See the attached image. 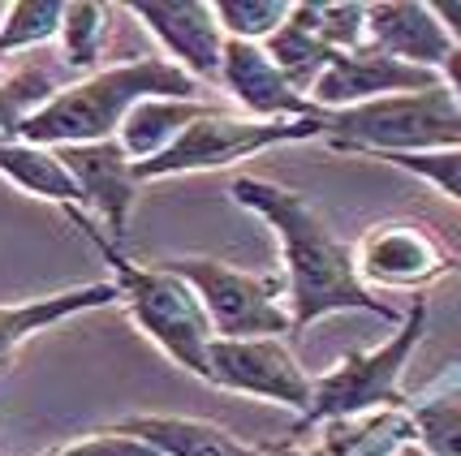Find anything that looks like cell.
<instances>
[{"label": "cell", "instance_id": "cell-1", "mask_svg": "<svg viewBox=\"0 0 461 456\" xmlns=\"http://www.w3.org/2000/svg\"><path fill=\"white\" fill-rule=\"evenodd\" d=\"M233 199L246 202L250 211L272 219V228L285 241V272H289V306H294V332L332 315V310H371L380 318H393V310L375 301L358 280L354 255L332 237V228L323 224L306 202L272 181L238 177L233 181Z\"/></svg>", "mask_w": 461, "mask_h": 456}, {"label": "cell", "instance_id": "cell-2", "mask_svg": "<svg viewBox=\"0 0 461 456\" xmlns=\"http://www.w3.org/2000/svg\"><path fill=\"white\" fill-rule=\"evenodd\" d=\"M142 100H194V78L181 65H168L160 57L113 65V69H100L86 82L69 86V91H57L43 108H35L22 121L18 139L35 142V147L108 142V134L121 130L125 112Z\"/></svg>", "mask_w": 461, "mask_h": 456}, {"label": "cell", "instance_id": "cell-3", "mask_svg": "<svg viewBox=\"0 0 461 456\" xmlns=\"http://www.w3.org/2000/svg\"><path fill=\"white\" fill-rule=\"evenodd\" d=\"M332 147H380L388 156H427V151H457L461 147V103L453 91L436 82L427 91L384 95V100L341 108L323 117Z\"/></svg>", "mask_w": 461, "mask_h": 456}, {"label": "cell", "instance_id": "cell-4", "mask_svg": "<svg viewBox=\"0 0 461 456\" xmlns=\"http://www.w3.org/2000/svg\"><path fill=\"white\" fill-rule=\"evenodd\" d=\"M86 233H91V228H86ZM91 237H95V233H91ZM95 246L113 258V267H117V298H125L134 323H139L142 332L156 340L177 366H185L190 375L207 379L212 318L203 310L199 293L181 276H173L168 267H164V272H147V267L125 263L113 246H104V237H95Z\"/></svg>", "mask_w": 461, "mask_h": 456}, {"label": "cell", "instance_id": "cell-5", "mask_svg": "<svg viewBox=\"0 0 461 456\" xmlns=\"http://www.w3.org/2000/svg\"><path fill=\"white\" fill-rule=\"evenodd\" d=\"M168 272L199 293L203 310L212 318V332H221V340H259L272 332H294L289 315L276 306L272 276H246L221 258H177L168 263Z\"/></svg>", "mask_w": 461, "mask_h": 456}, {"label": "cell", "instance_id": "cell-6", "mask_svg": "<svg viewBox=\"0 0 461 456\" xmlns=\"http://www.w3.org/2000/svg\"><path fill=\"white\" fill-rule=\"evenodd\" d=\"M323 134V117L306 121H233V117H212L203 112L194 125L181 130V139L160 151L147 164H134L139 177H164V173H199V168H221L229 159L259 156L272 142H294V139H315Z\"/></svg>", "mask_w": 461, "mask_h": 456}, {"label": "cell", "instance_id": "cell-7", "mask_svg": "<svg viewBox=\"0 0 461 456\" xmlns=\"http://www.w3.org/2000/svg\"><path fill=\"white\" fill-rule=\"evenodd\" d=\"M422 323H427V306L414 301V310L405 318V327L397 332V340H388L384 349L371 353L345 357L332 375H323L311 388V409L306 422H320V417H354L371 405L384 400H397V375H402L410 349L422 340Z\"/></svg>", "mask_w": 461, "mask_h": 456}, {"label": "cell", "instance_id": "cell-8", "mask_svg": "<svg viewBox=\"0 0 461 456\" xmlns=\"http://www.w3.org/2000/svg\"><path fill=\"white\" fill-rule=\"evenodd\" d=\"M207 379L221 388H233V392L294 405L302 414L311 409V379L298 371V362L289 357L281 340H212L207 344Z\"/></svg>", "mask_w": 461, "mask_h": 456}, {"label": "cell", "instance_id": "cell-9", "mask_svg": "<svg viewBox=\"0 0 461 456\" xmlns=\"http://www.w3.org/2000/svg\"><path fill=\"white\" fill-rule=\"evenodd\" d=\"M440 74L431 69H419V65H405V60L388 57L380 48H354V52H337L328 60L315 86H311V103L320 108H358V103L384 100L393 91H427L436 86Z\"/></svg>", "mask_w": 461, "mask_h": 456}, {"label": "cell", "instance_id": "cell-10", "mask_svg": "<svg viewBox=\"0 0 461 456\" xmlns=\"http://www.w3.org/2000/svg\"><path fill=\"white\" fill-rule=\"evenodd\" d=\"M134 18L147 22V31L185 65V74L194 78H212L221 74V22L212 13V4H194V0H177V4H134Z\"/></svg>", "mask_w": 461, "mask_h": 456}, {"label": "cell", "instance_id": "cell-11", "mask_svg": "<svg viewBox=\"0 0 461 456\" xmlns=\"http://www.w3.org/2000/svg\"><path fill=\"white\" fill-rule=\"evenodd\" d=\"M65 168L74 173L82 199L95 202V211L108 219L113 233H125V211L139 194V173L134 159L121 151V142H86V147H65L60 151Z\"/></svg>", "mask_w": 461, "mask_h": 456}, {"label": "cell", "instance_id": "cell-12", "mask_svg": "<svg viewBox=\"0 0 461 456\" xmlns=\"http://www.w3.org/2000/svg\"><path fill=\"white\" fill-rule=\"evenodd\" d=\"M221 69H224L229 91H233L250 112H259V117H289V112H294L298 121L320 117V112H315V103L306 100V95H298V91L289 86V78L272 65V57L259 52L255 43L224 40Z\"/></svg>", "mask_w": 461, "mask_h": 456}, {"label": "cell", "instance_id": "cell-13", "mask_svg": "<svg viewBox=\"0 0 461 456\" xmlns=\"http://www.w3.org/2000/svg\"><path fill=\"white\" fill-rule=\"evenodd\" d=\"M354 267L366 272L371 280H384V284H419V280L440 276L453 263L440 255V246L419 224H375L362 237Z\"/></svg>", "mask_w": 461, "mask_h": 456}, {"label": "cell", "instance_id": "cell-14", "mask_svg": "<svg viewBox=\"0 0 461 456\" xmlns=\"http://www.w3.org/2000/svg\"><path fill=\"white\" fill-rule=\"evenodd\" d=\"M366 31H371L380 52L405 60V65L431 69V74L453 52V40L444 35L431 4H371L366 9Z\"/></svg>", "mask_w": 461, "mask_h": 456}, {"label": "cell", "instance_id": "cell-15", "mask_svg": "<svg viewBox=\"0 0 461 456\" xmlns=\"http://www.w3.org/2000/svg\"><path fill=\"white\" fill-rule=\"evenodd\" d=\"M117 431L168 456H259L255 448L238 443L229 431L212 426V422H194V417H125Z\"/></svg>", "mask_w": 461, "mask_h": 456}, {"label": "cell", "instance_id": "cell-16", "mask_svg": "<svg viewBox=\"0 0 461 456\" xmlns=\"http://www.w3.org/2000/svg\"><path fill=\"white\" fill-rule=\"evenodd\" d=\"M207 108L194 100H142L134 103L125 121H121V151L134 159V164H147L160 151H168L173 142L181 139L185 125H194Z\"/></svg>", "mask_w": 461, "mask_h": 456}, {"label": "cell", "instance_id": "cell-17", "mask_svg": "<svg viewBox=\"0 0 461 456\" xmlns=\"http://www.w3.org/2000/svg\"><path fill=\"white\" fill-rule=\"evenodd\" d=\"M0 173L22 185L26 194H40L52 202H82V190L65 159L35 142H0Z\"/></svg>", "mask_w": 461, "mask_h": 456}, {"label": "cell", "instance_id": "cell-18", "mask_svg": "<svg viewBox=\"0 0 461 456\" xmlns=\"http://www.w3.org/2000/svg\"><path fill=\"white\" fill-rule=\"evenodd\" d=\"M117 298V284H91V289H74V293H57V298L31 301V306H5L0 310V357L18 349L26 336H35L40 327H52L57 318L91 310V306H108Z\"/></svg>", "mask_w": 461, "mask_h": 456}, {"label": "cell", "instance_id": "cell-19", "mask_svg": "<svg viewBox=\"0 0 461 456\" xmlns=\"http://www.w3.org/2000/svg\"><path fill=\"white\" fill-rule=\"evenodd\" d=\"M272 57H276L272 65L289 78L294 91H311L315 78L328 69V60L337 57V52H332V48H323L315 35H306L298 22H285L281 31L272 35Z\"/></svg>", "mask_w": 461, "mask_h": 456}, {"label": "cell", "instance_id": "cell-20", "mask_svg": "<svg viewBox=\"0 0 461 456\" xmlns=\"http://www.w3.org/2000/svg\"><path fill=\"white\" fill-rule=\"evenodd\" d=\"M60 22H65V4H57V0H22V4H14L5 13V26H0V57L31 48V43H48L60 31Z\"/></svg>", "mask_w": 461, "mask_h": 456}, {"label": "cell", "instance_id": "cell-21", "mask_svg": "<svg viewBox=\"0 0 461 456\" xmlns=\"http://www.w3.org/2000/svg\"><path fill=\"white\" fill-rule=\"evenodd\" d=\"M104 31H108V9H100V4H65L60 35H65L69 69H91L95 65L104 48Z\"/></svg>", "mask_w": 461, "mask_h": 456}, {"label": "cell", "instance_id": "cell-22", "mask_svg": "<svg viewBox=\"0 0 461 456\" xmlns=\"http://www.w3.org/2000/svg\"><path fill=\"white\" fill-rule=\"evenodd\" d=\"M212 13L221 22L224 31H229V40H259V35H276L289 13H294V4H285V0H263V4H250V0H221V4H212Z\"/></svg>", "mask_w": 461, "mask_h": 456}, {"label": "cell", "instance_id": "cell-23", "mask_svg": "<svg viewBox=\"0 0 461 456\" xmlns=\"http://www.w3.org/2000/svg\"><path fill=\"white\" fill-rule=\"evenodd\" d=\"M52 95H57V86L43 69H22L14 78H5L0 82V134H18L22 121L35 108H43Z\"/></svg>", "mask_w": 461, "mask_h": 456}, {"label": "cell", "instance_id": "cell-24", "mask_svg": "<svg viewBox=\"0 0 461 456\" xmlns=\"http://www.w3.org/2000/svg\"><path fill=\"white\" fill-rule=\"evenodd\" d=\"M419 431L436 456H461V392L419 405Z\"/></svg>", "mask_w": 461, "mask_h": 456}, {"label": "cell", "instance_id": "cell-25", "mask_svg": "<svg viewBox=\"0 0 461 456\" xmlns=\"http://www.w3.org/2000/svg\"><path fill=\"white\" fill-rule=\"evenodd\" d=\"M397 168H410L427 177L431 185H440L444 194H453L461 202V147L457 151H427V156H388Z\"/></svg>", "mask_w": 461, "mask_h": 456}, {"label": "cell", "instance_id": "cell-26", "mask_svg": "<svg viewBox=\"0 0 461 456\" xmlns=\"http://www.w3.org/2000/svg\"><path fill=\"white\" fill-rule=\"evenodd\" d=\"M52 456H160L151 443H142L134 435H121V431H108V435H95V439H82L74 448H60Z\"/></svg>", "mask_w": 461, "mask_h": 456}, {"label": "cell", "instance_id": "cell-27", "mask_svg": "<svg viewBox=\"0 0 461 456\" xmlns=\"http://www.w3.org/2000/svg\"><path fill=\"white\" fill-rule=\"evenodd\" d=\"M440 69H444V78H448L444 86H453V100L461 103V48H453V52H448V60H444Z\"/></svg>", "mask_w": 461, "mask_h": 456}, {"label": "cell", "instance_id": "cell-28", "mask_svg": "<svg viewBox=\"0 0 461 456\" xmlns=\"http://www.w3.org/2000/svg\"><path fill=\"white\" fill-rule=\"evenodd\" d=\"M431 13H436V18H444L440 22L444 35H457V40H461V4H431Z\"/></svg>", "mask_w": 461, "mask_h": 456}, {"label": "cell", "instance_id": "cell-29", "mask_svg": "<svg viewBox=\"0 0 461 456\" xmlns=\"http://www.w3.org/2000/svg\"><path fill=\"white\" fill-rule=\"evenodd\" d=\"M402 456H427V452H419V448H405V452Z\"/></svg>", "mask_w": 461, "mask_h": 456}]
</instances>
